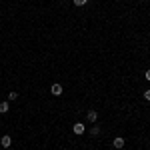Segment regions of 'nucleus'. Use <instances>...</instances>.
Returning a JSON list of instances; mask_svg holds the SVG:
<instances>
[{
	"mask_svg": "<svg viewBox=\"0 0 150 150\" xmlns=\"http://www.w3.org/2000/svg\"><path fill=\"white\" fill-rule=\"evenodd\" d=\"M144 78H146V80L150 82V70H146V72H144Z\"/></svg>",
	"mask_w": 150,
	"mask_h": 150,
	"instance_id": "nucleus-11",
	"label": "nucleus"
},
{
	"mask_svg": "<svg viewBox=\"0 0 150 150\" xmlns=\"http://www.w3.org/2000/svg\"><path fill=\"white\" fill-rule=\"evenodd\" d=\"M10 110V106H8V102H0V114H6Z\"/></svg>",
	"mask_w": 150,
	"mask_h": 150,
	"instance_id": "nucleus-6",
	"label": "nucleus"
},
{
	"mask_svg": "<svg viewBox=\"0 0 150 150\" xmlns=\"http://www.w3.org/2000/svg\"><path fill=\"white\" fill-rule=\"evenodd\" d=\"M10 144H12V138L8 134H4V136L0 138V146H2V148H10Z\"/></svg>",
	"mask_w": 150,
	"mask_h": 150,
	"instance_id": "nucleus-1",
	"label": "nucleus"
},
{
	"mask_svg": "<svg viewBox=\"0 0 150 150\" xmlns=\"http://www.w3.org/2000/svg\"><path fill=\"white\" fill-rule=\"evenodd\" d=\"M90 134H92V136H98V134H100V128H98L96 124H94V126L90 128Z\"/></svg>",
	"mask_w": 150,
	"mask_h": 150,
	"instance_id": "nucleus-7",
	"label": "nucleus"
},
{
	"mask_svg": "<svg viewBox=\"0 0 150 150\" xmlns=\"http://www.w3.org/2000/svg\"><path fill=\"white\" fill-rule=\"evenodd\" d=\"M50 92L54 94V96H60V94H62V86H60V84H52Z\"/></svg>",
	"mask_w": 150,
	"mask_h": 150,
	"instance_id": "nucleus-5",
	"label": "nucleus"
},
{
	"mask_svg": "<svg viewBox=\"0 0 150 150\" xmlns=\"http://www.w3.org/2000/svg\"><path fill=\"white\" fill-rule=\"evenodd\" d=\"M86 2H88V0H74V4H76V6H84Z\"/></svg>",
	"mask_w": 150,
	"mask_h": 150,
	"instance_id": "nucleus-8",
	"label": "nucleus"
},
{
	"mask_svg": "<svg viewBox=\"0 0 150 150\" xmlns=\"http://www.w3.org/2000/svg\"><path fill=\"white\" fill-rule=\"evenodd\" d=\"M72 130H74V134H84V132H86V126L80 124V122H76V124L72 126Z\"/></svg>",
	"mask_w": 150,
	"mask_h": 150,
	"instance_id": "nucleus-3",
	"label": "nucleus"
},
{
	"mask_svg": "<svg viewBox=\"0 0 150 150\" xmlns=\"http://www.w3.org/2000/svg\"><path fill=\"white\" fill-rule=\"evenodd\" d=\"M112 146H114V148H124V138H122V136H116L114 140H112Z\"/></svg>",
	"mask_w": 150,
	"mask_h": 150,
	"instance_id": "nucleus-2",
	"label": "nucleus"
},
{
	"mask_svg": "<svg viewBox=\"0 0 150 150\" xmlns=\"http://www.w3.org/2000/svg\"><path fill=\"white\" fill-rule=\"evenodd\" d=\"M144 100H148V102H150V90H144Z\"/></svg>",
	"mask_w": 150,
	"mask_h": 150,
	"instance_id": "nucleus-10",
	"label": "nucleus"
},
{
	"mask_svg": "<svg viewBox=\"0 0 150 150\" xmlns=\"http://www.w3.org/2000/svg\"><path fill=\"white\" fill-rule=\"evenodd\" d=\"M16 96H18L16 92H10V94H8V100H16Z\"/></svg>",
	"mask_w": 150,
	"mask_h": 150,
	"instance_id": "nucleus-9",
	"label": "nucleus"
},
{
	"mask_svg": "<svg viewBox=\"0 0 150 150\" xmlns=\"http://www.w3.org/2000/svg\"><path fill=\"white\" fill-rule=\"evenodd\" d=\"M86 118H88V122H96L98 112H96V110H88V112H86Z\"/></svg>",
	"mask_w": 150,
	"mask_h": 150,
	"instance_id": "nucleus-4",
	"label": "nucleus"
}]
</instances>
